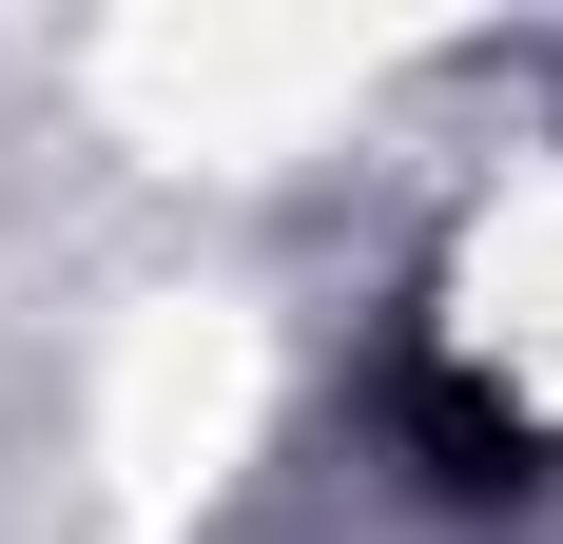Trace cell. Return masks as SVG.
I'll return each mask as SVG.
<instances>
[{
  "label": "cell",
  "mask_w": 563,
  "mask_h": 544,
  "mask_svg": "<svg viewBox=\"0 0 563 544\" xmlns=\"http://www.w3.org/2000/svg\"><path fill=\"white\" fill-rule=\"evenodd\" d=\"M389 428L428 447V487H448V505H525V487H544V428H525L506 389H466L448 350H408V370H389Z\"/></svg>",
  "instance_id": "obj_1"
}]
</instances>
